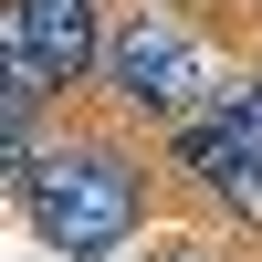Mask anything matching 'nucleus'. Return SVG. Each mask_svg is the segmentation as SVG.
Segmentation results:
<instances>
[{"label": "nucleus", "mask_w": 262, "mask_h": 262, "mask_svg": "<svg viewBox=\"0 0 262 262\" xmlns=\"http://www.w3.org/2000/svg\"><path fill=\"white\" fill-rule=\"evenodd\" d=\"M147 200H158V168H147L137 137H105V126H63L42 147V168L21 179V231L63 262H105L147 231Z\"/></svg>", "instance_id": "nucleus-1"}, {"label": "nucleus", "mask_w": 262, "mask_h": 262, "mask_svg": "<svg viewBox=\"0 0 262 262\" xmlns=\"http://www.w3.org/2000/svg\"><path fill=\"white\" fill-rule=\"evenodd\" d=\"M105 95H116V116L137 126H189L210 95H221V63H210L200 21L168 11V0H137V11L116 21V42H105Z\"/></svg>", "instance_id": "nucleus-2"}, {"label": "nucleus", "mask_w": 262, "mask_h": 262, "mask_svg": "<svg viewBox=\"0 0 262 262\" xmlns=\"http://www.w3.org/2000/svg\"><path fill=\"white\" fill-rule=\"evenodd\" d=\"M0 42H21V53L42 63L53 95H84V84H105L116 21H105L95 0H11V11H0Z\"/></svg>", "instance_id": "nucleus-3"}, {"label": "nucleus", "mask_w": 262, "mask_h": 262, "mask_svg": "<svg viewBox=\"0 0 262 262\" xmlns=\"http://www.w3.org/2000/svg\"><path fill=\"white\" fill-rule=\"evenodd\" d=\"M168 168H179L189 189H200L210 210H221L242 242H262V158H242V147L221 137L210 116H189V126H168Z\"/></svg>", "instance_id": "nucleus-4"}, {"label": "nucleus", "mask_w": 262, "mask_h": 262, "mask_svg": "<svg viewBox=\"0 0 262 262\" xmlns=\"http://www.w3.org/2000/svg\"><path fill=\"white\" fill-rule=\"evenodd\" d=\"M200 116L221 126V137L242 147V158H262V63H252V74H221V95H210Z\"/></svg>", "instance_id": "nucleus-5"}]
</instances>
